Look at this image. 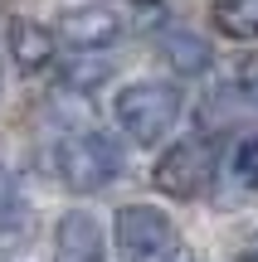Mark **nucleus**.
<instances>
[{
    "label": "nucleus",
    "instance_id": "1",
    "mask_svg": "<svg viewBox=\"0 0 258 262\" xmlns=\"http://www.w3.org/2000/svg\"><path fill=\"white\" fill-rule=\"evenodd\" d=\"M156 25H166L161 0H88V5L64 10L58 39L68 49H107L122 34H146Z\"/></svg>",
    "mask_w": 258,
    "mask_h": 262
},
{
    "label": "nucleus",
    "instance_id": "2",
    "mask_svg": "<svg viewBox=\"0 0 258 262\" xmlns=\"http://www.w3.org/2000/svg\"><path fill=\"white\" fill-rule=\"evenodd\" d=\"M181 88L175 83H161V78H142V83L122 88L117 93V122L132 141H142V146H151V141H161L166 131L181 122Z\"/></svg>",
    "mask_w": 258,
    "mask_h": 262
},
{
    "label": "nucleus",
    "instance_id": "3",
    "mask_svg": "<svg viewBox=\"0 0 258 262\" xmlns=\"http://www.w3.org/2000/svg\"><path fill=\"white\" fill-rule=\"evenodd\" d=\"M117 170H122V150L112 136H97V131H78L58 146V180L73 194H93V189L112 185Z\"/></svg>",
    "mask_w": 258,
    "mask_h": 262
},
{
    "label": "nucleus",
    "instance_id": "4",
    "mask_svg": "<svg viewBox=\"0 0 258 262\" xmlns=\"http://www.w3.org/2000/svg\"><path fill=\"white\" fill-rule=\"evenodd\" d=\"M214 165H220V150H214V141L195 136V141H181V146H171L161 160H156V189L171 199H200L205 189H210L214 180Z\"/></svg>",
    "mask_w": 258,
    "mask_h": 262
},
{
    "label": "nucleus",
    "instance_id": "5",
    "mask_svg": "<svg viewBox=\"0 0 258 262\" xmlns=\"http://www.w3.org/2000/svg\"><path fill=\"white\" fill-rule=\"evenodd\" d=\"M117 248L127 262H161L175 248V224L156 204H127L117 214Z\"/></svg>",
    "mask_w": 258,
    "mask_h": 262
},
{
    "label": "nucleus",
    "instance_id": "6",
    "mask_svg": "<svg viewBox=\"0 0 258 262\" xmlns=\"http://www.w3.org/2000/svg\"><path fill=\"white\" fill-rule=\"evenodd\" d=\"M210 112L220 122H234V117H258V54L234 58L229 73L220 78V88L210 93Z\"/></svg>",
    "mask_w": 258,
    "mask_h": 262
},
{
    "label": "nucleus",
    "instance_id": "7",
    "mask_svg": "<svg viewBox=\"0 0 258 262\" xmlns=\"http://www.w3.org/2000/svg\"><path fill=\"white\" fill-rule=\"evenodd\" d=\"M54 248H58V262H97L103 257V228H97V219L83 214V209H68L58 219Z\"/></svg>",
    "mask_w": 258,
    "mask_h": 262
},
{
    "label": "nucleus",
    "instance_id": "8",
    "mask_svg": "<svg viewBox=\"0 0 258 262\" xmlns=\"http://www.w3.org/2000/svg\"><path fill=\"white\" fill-rule=\"evenodd\" d=\"M10 54H15L19 73H39L54 63V34L34 19H10Z\"/></svg>",
    "mask_w": 258,
    "mask_h": 262
},
{
    "label": "nucleus",
    "instance_id": "9",
    "mask_svg": "<svg viewBox=\"0 0 258 262\" xmlns=\"http://www.w3.org/2000/svg\"><path fill=\"white\" fill-rule=\"evenodd\" d=\"M161 58L181 78H200V73H210V63H214L210 44H205L200 34H190V29H171V34L161 39Z\"/></svg>",
    "mask_w": 258,
    "mask_h": 262
},
{
    "label": "nucleus",
    "instance_id": "10",
    "mask_svg": "<svg viewBox=\"0 0 258 262\" xmlns=\"http://www.w3.org/2000/svg\"><path fill=\"white\" fill-rule=\"evenodd\" d=\"M210 15L224 39H258V0H214Z\"/></svg>",
    "mask_w": 258,
    "mask_h": 262
},
{
    "label": "nucleus",
    "instance_id": "11",
    "mask_svg": "<svg viewBox=\"0 0 258 262\" xmlns=\"http://www.w3.org/2000/svg\"><path fill=\"white\" fill-rule=\"evenodd\" d=\"M234 175H239L249 189H258V131L239 141V150H234Z\"/></svg>",
    "mask_w": 258,
    "mask_h": 262
},
{
    "label": "nucleus",
    "instance_id": "12",
    "mask_svg": "<svg viewBox=\"0 0 258 262\" xmlns=\"http://www.w3.org/2000/svg\"><path fill=\"white\" fill-rule=\"evenodd\" d=\"M10 199H15V180H10V175H5V170H0V209H5V204H10Z\"/></svg>",
    "mask_w": 258,
    "mask_h": 262
},
{
    "label": "nucleus",
    "instance_id": "13",
    "mask_svg": "<svg viewBox=\"0 0 258 262\" xmlns=\"http://www.w3.org/2000/svg\"><path fill=\"white\" fill-rule=\"evenodd\" d=\"M239 262H258V238H253L249 248H244V257H239Z\"/></svg>",
    "mask_w": 258,
    "mask_h": 262
}]
</instances>
